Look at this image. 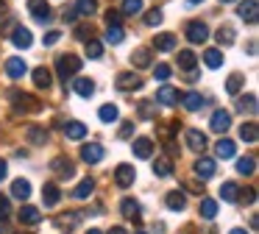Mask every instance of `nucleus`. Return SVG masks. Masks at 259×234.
Returning <instances> with one entry per match:
<instances>
[{
    "label": "nucleus",
    "mask_w": 259,
    "mask_h": 234,
    "mask_svg": "<svg viewBox=\"0 0 259 234\" xmlns=\"http://www.w3.org/2000/svg\"><path fill=\"white\" fill-rule=\"evenodd\" d=\"M12 42L17 45V48H31V42H34V39H31V31L28 28H23V25H17L14 28V33H12Z\"/></svg>",
    "instance_id": "obj_17"
},
{
    "label": "nucleus",
    "mask_w": 259,
    "mask_h": 234,
    "mask_svg": "<svg viewBox=\"0 0 259 234\" xmlns=\"http://www.w3.org/2000/svg\"><path fill=\"white\" fill-rule=\"evenodd\" d=\"M209 128H212L214 134H226L231 128V114L226 109H218L212 114V120H209Z\"/></svg>",
    "instance_id": "obj_2"
},
{
    "label": "nucleus",
    "mask_w": 259,
    "mask_h": 234,
    "mask_svg": "<svg viewBox=\"0 0 259 234\" xmlns=\"http://www.w3.org/2000/svg\"><path fill=\"white\" fill-rule=\"evenodd\" d=\"M28 11H31V14H34V20L36 22H51V6H48L45 3V0H31V3H28Z\"/></svg>",
    "instance_id": "obj_7"
},
{
    "label": "nucleus",
    "mask_w": 259,
    "mask_h": 234,
    "mask_svg": "<svg viewBox=\"0 0 259 234\" xmlns=\"http://www.w3.org/2000/svg\"><path fill=\"white\" fill-rule=\"evenodd\" d=\"M51 70H48V67H36V70H34V84H36V87H39V89H48V87H51Z\"/></svg>",
    "instance_id": "obj_30"
},
{
    "label": "nucleus",
    "mask_w": 259,
    "mask_h": 234,
    "mask_svg": "<svg viewBox=\"0 0 259 234\" xmlns=\"http://www.w3.org/2000/svg\"><path fill=\"white\" fill-rule=\"evenodd\" d=\"M214 153H218V159H234L237 145L231 142V139H220V142L214 145Z\"/></svg>",
    "instance_id": "obj_19"
},
{
    "label": "nucleus",
    "mask_w": 259,
    "mask_h": 234,
    "mask_svg": "<svg viewBox=\"0 0 259 234\" xmlns=\"http://www.w3.org/2000/svg\"><path fill=\"white\" fill-rule=\"evenodd\" d=\"M9 209H12V206H9V198H3V195H0V217H6Z\"/></svg>",
    "instance_id": "obj_52"
},
{
    "label": "nucleus",
    "mask_w": 259,
    "mask_h": 234,
    "mask_svg": "<svg viewBox=\"0 0 259 234\" xmlns=\"http://www.w3.org/2000/svg\"><path fill=\"white\" fill-rule=\"evenodd\" d=\"M137 234H145V231H137Z\"/></svg>",
    "instance_id": "obj_61"
},
{
    "label": "nucleus",
    "mask_w": 259,
    "mask_h": 234,
    "mask_svg": "<svg viewBox=\"0 0 259 234\" xmlns=\"http://www.w3.org/2000/svg\"><path fill=\"white\" fill-rule=\"evenodd\" d=\"M181 100H184V109L187 111H198V109H203V103H206L201 92H187Z\"/></svg>",
    "instance_id": "obj_23"
},
{
    "label": "nucleus",
    "mask_w": 259,
    "mask_h": 234,
    "mask_svg": "<svg viewBox=\"0 0 259 234\" xmlns=\"http://www.w3.org/2000/svg\"><path fill=\"white\" fill-rule=\"evenodd\" d=\"M117 89L120 92H131V89H142V81L137 72H120L117 75Z\"/></svg>",
    "instance_id": "obj_8"
},
{
    "label": "nucleus",
    "mask_w": 259,
    "mask_h": 234,
    "mask_svg": "<svg viewBox=\"0 0 259 234\" xmlns=\"http://www.w3.org/2000/svg\"><path fill=\"white\" fill-rule=\"evenodd\" d=\"M20 223H25V226H36V223H39V209H36V206H23V209H20Z\"/></svg>",
    "instance_id": "obj_21"
},
{
    "label": "nucleus",
    "mask_w": 259,
    "mask_h": 234,
    "mask_svg": "<svg viewBox=\"0 0 259 234\" xmlns=\"http://www.w3.org/2000/svg\"><path fill=\"white\" fill-rule=\"evenodd\" d=\"M92 189H95V181H92V178H84V181L73 189V198L84 201V198H90V195H92Z\"/></svg>",
    "instance_id": "obj_29"
},
{
    "label": "nucleus",
    "mask_w": 259,
    "mask_h": 234,
    "mask_svg": "<svg viewBox=\"0 0 259 234\" xmlns=\"http://www.w3.org/2000/svg\"><path fill=\"white\" fill-rule=\"evenodd\" d=\"M3 11H6V3H3V0H0V17H3Z\"/></svg>",
    "instance_id": "obj_57"
},
{
    "label": "nucleus",
    "mask_w": 259,
    "mask_h": 234,
    "mask_svg": "<svg viewBox=\"0 0 259 234\" xmlns=\"http://www.w3.org/2000/svg\"><path fill=\"white\" fill-rule=\"evenodd\" d=\"M78 20V14H75V9H70V11H64V22H70V25H73V22Z\"/></svg>",
    "instance_id": "obj_53"
},
{
    "label": "nucleus",
    "mask_w": 259,
    "mask_h": 234,
    "mask_svg": "<svg viewBox=\"0 0 259 234\" xmlns=\"http://www.w3.org/2000/svg\"><path fill=\"white\" fill-rule=\"evenodd\" d=\"M187 39H190L192 45L206 42V39H209V28L203 25V22H190V25H187Z\"/></svg>",
    "instance_id": "obj_9"
},
{
    "label": "nucleus",
    "mask_w": 259,
    "mask_h": 234,
    "mask_svg": "<svg viewBox=\"0 0 259 234\" xmlns=\"http://www.w3.org/2000/svg\"><path fill=\"white\" fill-rule=\"evenodd\" d=\"M28 139L34 145H42V142H48V131L45 128H28Z\"/></svg>",
    "instance_id": "obj_45"
},
{
    "label": "nucleus",
    "mask_w": 259,
    "mask_h": 234,
    "mask_svg": "<svg viewBox=\"0 0 259 234\" xmlns=\"http://www.w3.org/2000/svg\"><path fill=\"white\" fill-rule=\"evenodd\" d=\"M98 117H101L103 123H114V120L120 117V111H117V106L106 103V106H101V111H98Z\"/></svg>",
    "instance_id": "obj_37"
},
{
    "label": "nucleus",
    "mask_w": 259,
    "mask_h": 234,
    "mask_svg": "<svg viewBox=\"0 0 259 234\" xmlns=\"http://www.w3.org/2000/svg\"><path fill=\"white\" fill-rule=\"evenodd\" d=\"M131 150H134L137 159H151L153 156V142L148 137H140V139H134V148Z\"/></svg>",
    "instance_id": "obj_11"
},
{
    "label": "nucleus",
    "mask_w": 259,
    "mask_h": 234,
    "mask_svg": "<svg viewBox=\"0 0 259 234\" xmlns=\"http://www.w3.org/2000/svg\"><path fill=\"white\" fill-rule=\"evenodd\" d=\"M87 234H103V231H98V228H90V231H87Z\"/></svg>",
    "instance_id": "obj_59"
},
{
    "label": "nucleus",
    "mask_w": 259,
    "mask_h": 234,
    "mask_svg": "<svg viewBox=\"0 0 259 234\" xmlns=\"http://www.w3.org/2000/svg\"><path fill=\"white\" fill-rule=\"evenodd\" d=\"M64 134H67V139H84L87 137V126L78 120H70L64 123Z\"/></svg>",
    "instance_id": "obj_18"
},
{
    "label": "nucleus",
    "mask_w": 259,
    "mask_h": 234,
    "mask_svg": "<svg viewBox=\"0 0 259 234\" xmlns=\"http://www.w3.org/2000/svg\"><path fill=\"white\" fill-rule=\"evenodd\" d=\"M81 64H84V59H78L75 53H62V56L56 59V72L64 78V81H67V78L78 75Z\"/></svg>",
    "instance_id": "obj_1"
},
{
    "label": "nucleus",
    "mask_w": 259,
    "mask_h": 234,
    "mask_svg": "<svg viewBox=\"0 0 259 234\" xmlns=\"http://www.w3.org/2000/svg\"><path fill=\"white\" fill-rule=\"evenodd\" d=\"M240 89H242V75H240V72L229 75V81H226V92H229V95H237Z\"/></svg>",
    "instance_id": "obj_40"
},
{
    "label": "nucleus",
    "mask_w": 259,
    "mask_h": 234,
    "mask_svg": "<svg viewBox=\"0 0 259 234\" xmlns=\"http://www.w3.org/2000/svg\"><path fill=\"white\" fill-rule=\"evenodd\" d=\"M131 59L137 61V67H151V50H148V48H140L134 56H131Z\"/></svg>",
    "instance_id": "obj_43"
},
{
    "label": "nucleus",
    "mask_w": 259,
    "mask_h": 234,
    "mask_svg": "<svg viewBox=\"0 0 259 234\" xmlns=\"http://www.w3.org/2000/svg\"><path fill=\"white\" fill-rule=\"evenodd\" d=\"M170 72H173V70H170L167 64H156V67H153V75H156L159 81H167V78H170Z\"/></svg>",
    "instance_id": "obj_47"
},
{
    "label": "nucleus",
    "mask_w": 259,
    "mask_h": 234,
    "mask_svg": "<svg viewBox=\"0 0 259 234\" xmlns=\"http://www.w3.org/2000/svg\"><path fill=\"white\" fill-rule=\"evenodd\" d=\"M137 178V170L131 165H117V170H114V181H117V187H131Z\"/></svg>",
    "instance_id": "obj_6"
},
{
    "label": "nucleus",
    "mask_w": 259,
    "mask_h": 234,
    "mask_svg": "<svg viewBox=\"0 0 259 234\" xmlns=\"http://www.w3.org/2000/svg\"><path fill=\"white\" fill-rule=\"evenodd\" d=\"M6 72H9L12 78H23L25 72H28V67H25L23 59H9V61H6Z\"/></svg>",
    "instance_id": "obj_25"
},
{
    "label": "nucleus",
    "mask_w": 259,
    "mask_h": 234,
    "mask_svg": "<svg viewBox=\"0 0 259 234\" xmlns=\"http://www.w3.org/2000/svg\"><path fill=\"white\" fill-rule=\"evenodd\" d=\"M195 176L198 178H212L214 176V159H206V156H201V159L195 162Z\"/></svg>",
    "instance_id": "obj_14"
},
{
    "label": "nucleus",
    "mask_w": 259,
    "mask_h": 234,
    "mask_svg": "<svg viewBox=\"0 0 259 234\" xmlns=\"http://www.w3.org/2000/svg\"><path fill=\"white\" fill-rule=\"evenodd\" d=\"M201 217H206V220H214V217H218V201L203 198V201H201Z\"/></svg>",
    "instance_id": "obj_32"
},
{
    "label": "nucleus",
    "mask_w": 259,
    "mask_h": 234,
    "mask_svg": "<svg viewBox=\"0 0 259 234\" xmlns=\"http://www.w3.org/2000/svg\"><path fill=\"white\" fill-rule=\"evenodd\" d=\"M109 234H128V231H125L123 226H114V228H112V231H109Z\"/></svg>",
    "instance_id": "obj_55"
},
{
    "label": "nucleus",
    "mask_w": 259,
    "mask_h": 234,
    "mask_svg": "<svg viewBox=\"0 0 259 234\" xmlns=\"http://www.w3.org/2000/svg\"><path fill=\"white\" fill-rule=\"evenodd\" d=\"M73 89L81 95V98H92V95H95V81H92V78H75Z\"/></svg>",
    "instance_id": "obj_16"
},
{
    "label": "nucleus",
    "mask_w": 259,
    "mask_h": 234,
    "mask_svg": "<svg viewBox=\"0 0 259 234\" xmlns=\"http://www.w3.org/2000/svg\"><path fill=\"white\" fill-rule=\"evenodd\" d=\"M140 11H142V0H123V14L134 17V14H140Z\"/></svg>",
    "instance_id": "obj_44"
},
{
    "label": "nucleus",
    "mask_w": 259,
    "mask_h": 234,
    "mask_svg": "<svg viewBox=\"0 0 259 234\" xmlns=\"http://www.w3.org/2000/svg\"><path fill=\"white\" fill-rule=\"evenodd\" d=\"M220 3H234V0H220Z\"/></svg>",
    "instance_id": "obj_60"
},
{
    "label": "nucleus",
    "mask_w": 259,
    "mask_h": 234,
    "mask_svg": "<svg viewBox=\"0 0 259 234\" xmlns=\"http://www.w3.org/2000/svg\"><path fill=\"white\" fill-rule=\"evenodd\" d=\"M184 142H187V148H190V150H203V148H206V134L198 131V128H187V131H184Z\"/></svg>",
    "instance_id": "obj_5"
},
{
    "label": "nucleus",
    "mask_w": 259,
    "mask_h": 234,
    "mask_svg": "<svg viewBox=\"0 0 259 234\" xmlns=\"http://www.w3.org/2000/svg\"><path fill=\"white\" fill-rule=\"evenodd\" d=\"M164 204H167V209H170V212H181V209L187 206V195L181 192V189H173V192H167Z\"/></svg>",
    "instance_id": "obj_15"
},
{
    "label": "nucleus",
    "mask_w": 259,
    "mask_h": 234,
    "mask_svg": "<svg viewBox=\"0 0 259 234\" xmlns=\"http://www.w3.org/2000/svg\"><path fill=\"white\" fill-rule=\"evenodd\" d=\"M237 109L240 111H251V114H256V95H245V98H240V103H237Z\"/></svg>",
    "instance_id": "obj_42"
},
{
    "label": "nucleus",
    "mask_w": 259,
    "mask_h": 234,
    "mask_svg": "<svg viewBox=\"0 0 259 234\" xmlns=\"http://www.w3.org/2000/svg\"><path fill=\"white\" fill-rule=\"evenodd\" d=\"M106 25H120V11H106Z\"/></svg>",
    "instance_id": "obj_50"
},
{
    "label": "nucleus",
    "mask_w": 259,
    "mask_h": 234,
    "mask_svg": "<svg viewBox=\"0 0 259 234\" xmlns=\"http://www.w3.org/2000/svg\"><path fill=\"white\" fill-rule=\"evenodd\" d=\"M87 56H90V59H101V56H103V45L98 42V39H87Z\"/></svg>",
    "instance_id": "obj_41"
},
{
    "label": "nucleus",
    "mask_w": 259,
    "mask_h": 234,
    "mask_svg": "<svg viewBox=\"0 0 259 234\" xmlns=\"http://www.w3.org/2000/svg\"><path fill=\"white\" fill-rule=\"evenodd\" d=\"M162 20H164V17H162V11H159V9H151V11L145 14V25H151V28L162 25Z\"/></svg>",
    "instance_id": "obj_46"
},
{
    "label": "nucleus",
    "mask_w": 259,
    "mask_h": 234,
    "mask_svg": "<svg viewBox=\"0 0 259 234\" xmlns=\"http://www.w3.org/2000/svg\"><path fill=\"white\" fill-rule=\"evenodd\" d=\"M187 3H190V6H198V3H203V0H187Z\"/></svg>",
    "instance_id": "obj_58"
},
{
    "label": "nucleus",
    "mask_w": 259,
    "mask_h": 234,
    "mask_svg": "<svg viewBox=\"0 0 259 234\" xmlns=\"http://www.w3.org/2000/svg\"><path fill=\"white\" fill-rule=\"evenodd\" d=\"M123 39H125V31H123L120 25H109V28H106V42H109V45H120Z\"/></svg>",
    "instance_id": "obj_35"
},
{
    "label": "nucleus",
    "mask_w": 259,
    "mask_h": 234,
    "mask_svg": "<svg viewBox=\"0 0 259 234\" xmlns=\"http://www.w3.org/2000/svg\"><path fill=\"white\" fill-rule=\"evenodd\" d=\"M240 137L245 139V142H256V139H259L256 123H245V126H240Z\"/></svg>",
    "instance_id": "obj_38"
},
{
    "label": "nucleus",
    "mask_w": 259,
    "mask_h": 234,
    "mask_svg": "<svg viewBox=\"0 0 259 234\" xmlns=\"http://www.w3.org/2000/svg\"><path fill=\"white\" fill-rule=\"evenodd\" d=\"M195 53H192V50H181L179 53V67L181 70H192V67H195Z\"/></svg>",
    "instance_id": "obj_39"
},
{
    "label": "nucleus",
    "mask_w": 259,
    "mask_h": 234,
    "mask_svg": "<svg viewBox=\"0 0 259 234\" xmlns=\"http://www.w3.org/2000/svg\"><path fill=\"white\" fill-rule=\"evenodd\" d=\"M220 198H223L226 204H234V201L240 198V187H237L234 181H226L223 187H220Z\"/></svg>",
    "instance_id": "obj_28"
},
{
    "label": "nucleus",
    "mask_w": 259,
    "mask_h": 234,
    "mask_svg": "<svg viewBox=\"0 0 259 234\" xmlns=\"http://www.w3.org/2000/svg\"><path fill=\"white\" fill-rule=\"evenodd\" d=\"M95 11H98V0H75V14L90 17V14H95Z\"/></svg>",
    "instance_id": "obj_33"
},
{
    "label": "nucleus",
    "mask_w": 259,
    "mask_h": 234,
    "mask_svg": "<svg viewBox=\"0 0 259 234\" xmlns=\"http://www.w3.org/2000/svg\"><path fill=\"white\" fill-rule=\"evenodd\" d=\"M9 176V165H6V162H3V159H0V181H3V178H6Z\"/></svg>",
    "instance_id": "obj_54"
},
{
    "label": "nucleus",
    "mask_w": 259,
    "mask_h": 234,
    "mask_svg": "<svg viewBox=\"0 0 259 234\" xmlns=\"http://www.w3.org/2000/svg\"><path fill=\"white\" fill-rule=\"evenodd\" d=\"M59 39H62V33H59V31H48L45 36H42V42H45V45H56Z\"/></svg>",
    "instance_id": "obj_48"
},
{
    "label": "nucleus",
    "mask_w": 259,
    "mask_h": 234,
    "mask_svg": "<svg viewBox=\"0 0 259 234\" xmlns=\"http://www.w3.org/2000/svg\"><path fill=\"white\" fill-rule=\"evenodd\" d=\"M237 173H240V176H253V173H256V159H253V156L237 159Z\"/></svg>",
    "instance_id": "obj_26"
},
{
    "label": "nucleus",
    "mask_w": 259,
    "mask_h": 234,
    "mask_svg": "<svg viewBox=\"0 0 259 234\" xmlns=\"http://www.w3.org/2000/svg\"><path fill=\"white\" fill-rule=\"evenodd\" d=\"M75 33H78V39H92V25H78Z\"/></svg>",
    "instance_id": "obj_49"
},
{
    "label": "nucleus",
    "mask_w": 259,
    "mask_h": 234,
    "mask_svg": "<svg viewBox=\"0 0 259 234\" xmlns=\"http://www.w3.org/2000/svg\"><path fill=\"white\" fill-rule=\"evenodd\" d=\"M153 45H156V50H164V53H167V50L176 48V36L173 33H159V36L153 39Z\"/></svg>",
    "instance_id": "obj_31"
},
{
    "label": "nucleus",
    "mask_w": 259,
    "mask_h": 234,
    "mask_svg": "<svg viewBox=\"0 0 259 234\" xmlns=\"http://www.w3.org/2000/svg\"><path fill=\"white\" fill-rule=\"evenodd\" d=\"M131 131H134V123H123V128H120V139H128Z\"/></svg>",
    "instance_id": "obj_51"
},
{
    "label": "nucleus",
    "mask_w": 259,
    "mask_h": 234,
    "mask_svg": "<svg viewBox=\"0 0 259 234\" xmlns=\"http://www.w3.org/2000/svg\"><path fill=\"white\" fill-rule=\"evenodd\" d=\"M156 103H162V106H176V103H179V89L170 87V84L159 87V92H156Z\"/></svg>",
    "instance_id": "obj_10"
},
{
    "label": "nucleus",
    "mask_w": 259,
    "mask_h": 234,
    "mask_svg": "<svg viewBox=\"0 0 259 234\" xmlns=\"http://www.w3.org/2000/svg\"><path fill=\"white\" fill-rule=\"evenodd\" d=\"M229 234H248V231H245V228H231Z\"/></svg>",
    "instance_id": "obj_56"
},
{
    "label": "nucleus",
    "mask_w": 259,
    "mask_h": 234,
    "mask_svg": "<svg viewBox=\"0 0 259 234\" xmlns=\"http://www.w3.org/2000/svg\"><path fill=\"white\" fill-rule=\"evenodd\" d=\"M12 195L17 201H28L31 198V181L28 178H14L12 181Z\"/></svg>",
    "instance_id": "obj_12"
},
{
    "label": "nucleus",
    "mask_w": 259,
    "mask_h": 234,
    "mask_svg": "<svg viewBox=\"0 0 259 234\" xmlns=\"http://www.w3.org/2000/svg\"><path fill=\"white\" fill-rule=\"evenodd\" d=\"M103 156H106V150H103V145H98V142H90V145L81 148V159H84L87 165H98Z\"/></svg>",
    "instance_id": "obj_4"
},
{
    "label": "nucleus",
    "mask_w": 259,
    "mask_h": 234,
    "mask_svg": "<svg viewBox=\"0 0 259 234\" xmlns=\"http://www.w3.org/2000/svg\"><path fill=\"white\" fill-rule=\"evenodd\" d=\"M59 198H62V189H59L56 184H45V189H42V201H45V206H56Z\"/></svg>",
    "instance_id": "obj_24"
},
{
    "label": "nucleus",
    "mask_w": 259,
    "mask_h": 234,
    "mask_svg": "<svg viewBox=\"0 0 259 234\" xmlns=\"http://www.w3.org/2000/svg\"><path fill=\"white\" fill-rule=\"evenodd\" d=\"M120 212H123V217H128V220H137L140 223V204L131 198H123V204H120Z\"/></svg>",
    "instance_id": "obj_22"
},
{
    "label": "nucleus",
    "mask_w": 259,
    "mask_h": 234,
    "mask_svg": "<svg viewBox=\"0 0 259 234\" xmlns=\"http://www.w3.org/2000/svg\"><path fill=\"white\" fill-rule=\"evenodd\" d=\"M51 170L56 173V176H62V178H73L75 176V165L67 159V156H56V159L51 162Z\"/></svg>",
    "instance_id": "obj_3"
},
{
    "label": "nucleus",
    "mask_w": 259,
    "mask_h": 234,
    "mask_svg": "<svg viewBox=\"0 0 259 234\" xmlns=\"http://www.w3.org/2000/svg\"><path fill=\"white\" fill-rule=\"evenodd\" d=\"M153 173H156L159 178H167L170 173H173V159H170V156H159V159L153 162Z\"/></svg>",
    "instance_id": "obj_20"
},
{
    "label": "nucleus",
    "mask_w": 259,
    "mask_h": 234,
    "mask_svg": "<svg viewBox=\"0 0 259 234\" xmlns=\"http://www.w3.org/2000/svg\"><path fill=\"white\" fill-rule=\"evenodd\" d=\"M14 100H17V109H23V111H36L39 109L31 95H14Z\"/></svg>",
    "instance_id": "obj_36"
},
{
    "label": "nucleus",
    "mask_w": 259,
    "mask_h": 234,
    "mask_svg": "<svg viewBox=\"0 0 259 234\" xmlns=\"http://www.w3.org/2000/svg\"><path fill=\"white\" fill-rule=\"evenodd\" d=\"M203 64H206L209 70H218V67L223 64V53H220L218 48H209L206 53H203Z\"/></svg>",
    "instance_id": "obj_27"
},
{
    "label": "nucleus",
    "mask_w": 259,
    "mask_h": 234,
    "mask_svg": "<svg viewBox=\"0 0 259 234\" xmlns=\"http://www.w3.org/2000/svg\"><path fill=\"white\" fill-rule=\"evenodd\" d=\"M218 42L223 45V48L234 45V28H231V25H220L218 28Z\"/></svg>",
    "instance_id": "obj_34"
},
{
    "label": "nucleus",
    "mask_w": 259,
    "mask_h": 234,
    "mask_svg": "<svg viewBox=\"0 0 259 234\" xmlns=\"http://www.w3.org/2000/svg\"><path fill=\"white\" fill-rule=\"evenodd\" d=\"M256 11H259L256 0H245V3L237 6V14H240V20H245V22H256Z\"/></svg>",
    "instance_id": "obj_13"
}]
</instances>
